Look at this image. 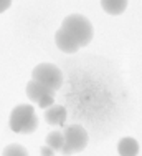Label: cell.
<instances>
[{"label":"cell","instance_id":"obj_2","mask_svg":"<svg viewBox=\"0 0 142 156\" xmlns=\"http://www.w3.org/2000/svg\"><path fill=\"white\" fill-rule=\"evenodd\" d=\"M8 126L15 133H25V135L33 133L38 128V118H36L35 108L32 105H17L10 113Z\"/></svg>","mask_w":142,"mask_h":156},{"label":"cell","instance_id":"obj_9","mask_svg":"<svg viewBox=\"0 0 142 156\" xmlns=\"http://www.w3.org/2000/svg\"><path fill=\"white\" fill-rule=\"evenodd\" d=\"M63 144H65V136H63V131H51L50 135L46 136V146H50L55 153H56V151L61 153Z\"/></svg>","mask_w":142,"mask_h":156},{"label":"cell","instance_id":"obj_12","mask_svg":"<svg viewBox=\"0 0 142 156\" xmlns=\"http://www.w3.org/2000/svg\"><path fill=\"white\" fill-rule=\"evenodd\" d=\"M10 5H12V0H0V13H3Z\"/></svg>","mask_w":142,"mask_h":156},{"label":"cell","instance_id":"obj_5","mask_svg":"<svg viewBox=\"0 0 142 156\" xmlns=\"http://www.w3.org/2000/svg\"><path fill=\"white\" fill-rule=\"evenodd\" d=\"M27 96L32 101L38 103L40 108L46 110L50 108L51 105H55V91L50 90V88L43 87L42 83L35 80H30L27 85Z\"/></svg>","mask_w":142,"mask_h":156},{"label":"cell","instance_id":"obj_1","mask_svg":"<svg viewBox=\"0 0 142 156\" xmlns=\"http://www.w3.org/2000/svg\"><path fill=\"white\" fill-rule=\"evenodd\" d=\"M94 37V28L91 22L79 13L66 17L61 27L55 33V43L65 53H74L79 48L89 45Z\"/></svg>","mask_w":142,"mask_h":156},{"label":"cell","instance_id":"obj_10","mask_svg":"<svg viewBox=\"0 0 142 156\" xmlns=\"http://www.w3.org/2000/svg\"><path fill=\"white\" fill-rule=\"evenodd\" d=\"M2 156H28V151L25 150V146H22V144L12 143V144H8V146H5Z\"/></svg>","mask_w":142,"mask_h":156},{"label":"cell","instance_id":"obj_11","mask_svg":"<svg viewBox=\"0 0 142 156\" xmlns=\"http://www.w3.org/2000/svg\"><path fill=\"white\" fill-rule=\"evenodd\" d=\"M40 154H42V156H55V151L51 150L50 146H46V144H45V146L40 148Z\"/></svg>","mask_w":142,"mask_h":156},{"label":"cell","instance_id":"obj_3","mask_svg":"<svg viewBox=\"0 0 142 156\" xmlns=\"http://www.w3.org/2000/svg\"><path fill=\"white\" fill-rule=\"evenodd\" d=\"M32 80L38 81L43 87L56 91L61 88L65 76H63L61 70H59L56 65H53V63H40V65H36L35 68H33Z\"/></svg>","mask_w":142,"mask_h":156},{"label":"cell","instance_id":"obj_8","mask_svg":"<svg viewBox=\"0 0 142 156\" xmlns=\"http://www.w3.org/2000/svg\"><path fill=\"white\" fill-rule=\"evenodd\" d=\"M101 7L109 15H121L127 7V0H101Z\"/></svg>","mask_w":142,"mask_h":156},{"label":"cell","instance_id":"obj_4","mask_svg":"<svg viewBox=\"0 0 142 156\" xmlns=\"http://www.w3.org/2000/svg\"><path fill=\"white\" fill-rule=\"evenodd\" d=\"M65 136V144H63L61 153L65 156H69L73 153H79L88 144V131L81 125H69L63 129Z\"/></svg>","mask_w":142,"mask_h":156},{"label":"cell","instance_id":"obj_6","mask_svg":"<svg viewBox=\"0 0 142 156\" xmlns=\"http://www.w3.org/2000/svg\"><path fill=\"white\" fill-rule=\"evenodd\" d=\"M66 116H68V111L61 105H51L50 108L45 110V120H46L48 125L61 126V125H65Z\"/></svg>","mask_w":142,"mask_h":156},{"label":"cell","instance_id":"obj_7","mask_svg":"<svg viewBox=\"0 0 142 156\" xmlns=\"http://www.w3.org/2000/svg\"><path fill=\"white\" fill-rule=\"evenodd\" d=\"M117 153L121 156H137L139 153V143L130 136H126L117 143Z\"/></svg>","mask_w":142,"mask_h":156}]
</instances>
